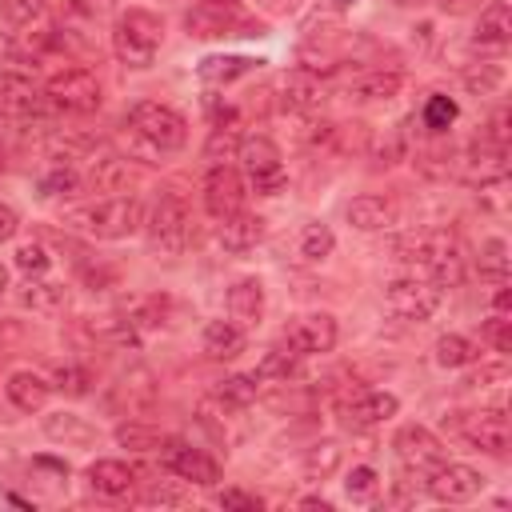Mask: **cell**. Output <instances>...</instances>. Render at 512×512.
<instances>
[{
    "label": "cell",
    "instance_id": "obj_1",
    "mask_svg": "<svg viewBox=\"0 0 512 512\" xmlns=\"http://www.w3.org/2000/svg\"><path fill=\"white\" fill-rule=\"evenodd\" d=\"M396 252L404 264L420 268L440 288H456L464 280V252H460V240L452 232H416V236L400 240Z\"/></svg>",
    "mask_w": 512,
    "mask_h": 512
},
{
    "label": "cell",
    "instance_id": "obj_2",
    "mask_svg": "<svg viewBox=\"0 0 512 512\" xmlns=\"http://www.w3.org/2000/svg\"><path fill=\"white\" fill-rule=\"evenodd\" d=\"M64 224L84 236H96V240H124L144 224V212H140L136 196H104V200L68 208Z\"/></svg>",
    "mask_w": 512,
    "mask_h": 512
},
{
    "label": "cell",
    "instance_id": "obj_3",
    "mask_svg": "<svg viewBox=\"0 0 512 512\" xmlns=\"http://www.w3.org/2000/svg\"><path fill=\"white\" fill-rule=\"evenodd\" d=\"M184 28L192 40H224V36H264L244 0H192Z\"/></svg>",
    "mask_w": 512,
    "mask_h": 512
},
{
    "label": "cell",
    "instance_id": "obj_4",
    "mask_svg": "<svg viewBox=\"0 0 512 512\" xmlns=\"http://www.w3.org/2000/svg\"><path fill=\"white\" fill-rule=\"evenodd\" d=\"M160 40H164V24L148 8H128L112 28V52L128 68H152Z\"/></svg>",
    "mask_w": 512,
    "mask_h": 512
},
{
    "label": "cell",
    "instance_id": "obj_5",
    "mask_svg": "<svg viewBox=\"0 0 512 512\" xmlns=\"http://www.w3.org/2000/svg\"><path fill=\"white\" fill-rule=\"evenodd\" d=\"M128 128H132V136H136L144 148H152V152H180V148L188 144V120H184L176 108L156 104V100L132 104Z\"/></svg>",
    "mask_w": 512,
    "mask_h": 512
},
{
    "label": "cell",
    "instance_id": "obj_6",
    "mask_svg": "<svg viewBox=\"0 0 512 512\" xmlns=\"http://www.w3.org/2000/svg\"><path fill=\"white\" fill-rule=\"evenodd\" d=\"M440 296H444V288H440L432 276L416 272V268H412L408 276H396V280L384 288L388 312H392L396 320H412V324L428 320V316L440 308Z\"/></svg>",
    "mask_w": 512,
    "mask_h": 512
},
{
    "label": "cell",
    "instance_id": "obj_7",
    "mask_svg": "<svg viewBox=\"0 0 512 512\" xmlns=\"http://www.w3.org/2000/svg\"><path fill=\"white\" fill-rule=\"evenodd\" d=\"M144 228H148L152 252H160V256H180V252L188 248V236H192V220H188L184 200H180L176 192H160Z\"/></svg>",
    "mask_w": 512,
    "mask_h": 512
},
{
    "label": "cell",
    "instance_id": "obj_8",
    "mask_svg": "<svg viewBox=\"0 0 512 512\" xmlns=\"http://www.w3.org/2000/svg\"><path fill=\"white\" fill-rule=\"evenodd\" d=\"M236 156H240V168H244L248 184H252L260 196H276V192L288 184L280 148H276L268 136H244L240 148H236Z\"/></svg>",
    "mask_w": 512,
    "mask_h": 512
},
{
    "label": "cell",
    "instance_id": "obj_9",
    "mask_svg": "<svg viewBox=\"0 0 512 512\" xmlns=\"http://www.w3.org/2000/svg\"><path fill=\"white\" fill-rule=\"evenodd\" d=\"M456 436L464 444H472L476 452H488V456H504L508 444H512V424L504 416V408H480V412H456L452 420Z\"/></svg>",
    "mask_w": 512,
    "mask_h": 512
},
{
    "label": "cell",
    "instance_id": "obj_10",
    "mask_svg": "<svg viewBox=\"0 0 512 512\" xmlns=\"http://www.w3.org/2000/svg\"><path fill=\"white\" fill-rule=\"evenodd\" d=\"M392 448H396L400 468H404L408 476H420V480H424L432 468H440V464L448 460L444 440H440L432 428H424V424H404V428L396 432Z\"/></svg>",
    "mask_w": 512,
    "mask_h": 512
},
{
    "label": "cell",
    "instance_id": "obj_11",
    "mask_svg": "<svg viewBox=\"0 0 512 512\" xmlns=\"http://www.w3.org/2000/svg\"><path fill=\"white\" fill-rule=\"evenodd\" d=\"M44 100L64 108V112H96L104 92H100V80L88 72V68H64V72H52L48 84H44Z\"/></svg>",
    "mask_w": 512,
    "mask_h": 512
},
{
    "label": "cell",
    "instance_id": "obj_12",
    "mask_svg": "<svg viewBox=\"0 0 512 512\" xmlns=\"http://www.w3.org/2000/svg\"><path fill=\"white\" fill-rule=\"evenodd\" d=\"M484 484H488L484 472H476L468 464H448V460L424 476L428 496L440 500V504H468V500H476L484 492Z\"/></svg>",
    "mask_w": 512,
    "mask_h": 512
},
{
    "label": "cell",
    "instance_id": "obj_13",
    "mask_svg": "<svg viewBox=\"0 0 512 512\" xmlns=\"http://www.w3.org/2000/svg\"><path fill=\"white\" fill-rule=\"evenodd\" d=\"M164 468L184 480V484H196V488H212L220 480V464L204 452V448H192V444H180V440H168L164 444Z\"/></svg>",
    "mask_w": 512,
    "mask_h": 512
},
{
    "label": "cell",
    "instance_id": "obj_14",
    "mask_svg": "<svg viewBox=\"0 0 512 512\" xmlns=\"http://www.w3.org/2000/svg\"><path fill=\"white\" fill-rule=\"evenodd\" d=\"M284 344L296 356H320L336 348V320L328 312H304L284 328Z\"/></svg>",
    "mask_w": 512,
    "mask_h": 512
},
{
    "label": "cell",
    "instance_id": "obj_15",
    "mask_svg": "<svg viewBox=\"0 0 512 512\" xmlns=\"http://www.w3.org/2000/svg\"><path fill=\"white\" fill-rule=\"evenodd\" d=\"M204 208L216 220H228V216H236L244 208V180H240L236 168H228V164H212L208 168V176H204Z\"/></svg>",
    "mask_w": 512,
    "mask_h": 512
},
{
    "label": "cell",
    "instance_id": "obj_16",
    "mask_svg": "<svg viewBox=\"0 0 512 512\" xmlns=\"http://www.w3.org/2000/svg\"><path fill=\"white\" fill-rule=\"evenodd\" d=\"M396 408H400V400L392 396V392H376V388H360L356 396H348L344 404H340V416H344V424L348 428H376V424H384V420H392L396 416Z\"/></svg>",
    "mask_w": 512,
    "mask_h": 512
},
{
    "label": "cell",
    "instance_id": "obj_17",
    "mask_svg": "<svg viewBox=\"0 0 512 512\" xmlns=\"http://www.w3.org/2000/svg\"><path fill=\"white\" fill-rule=\"evenodd\" d=\"M44 108V92L20 76V72H4L0 76V116L4 120H32Z\"/></svg>",
    "mask_w": 512,
    "mask_h": 512
},
{
    "label": "cell",
    "instance_id": "obj_18",
    "mask_svg": "<svg viewBox=\"0 0 512 512\" xmlns=\"http://www.w3.org/2000/svg\"><path fill=\"white\" fill-rule=\"evenodd\" d=\"M400 88H404V76H400L396 68H364V72H352V76L344 80V96L356 100V104L392 100Z\"/></svg>",
    "mask_w": 512,
    "mask_h": 512
},
{
    "label": "cell",
    "instance_id": "obj_19",
    "mask_svg": "<svg viewBox=\"0 0 512 512\" xmlns=\"http://www.w3.org/2000/svg\"><path fill=\"white\" fill-rule=\"evenodd\" d=\"M156 404V376L148 368H132L108 396V408L124 412V416H144Z\"/></svg>",
    "mask_w": 512,
    "mask_h": 512
},
{
    "label": "cell",
    "instance_id": "obj_20",
    "mask_svg": "<svg viewBox=\"0 0 512 512\" xmlns=\"http://www.w3.org/2000/svg\"><path fill=\"white\" fill-rule=\"evenodd\" d=\"M280 104H284L288 112L308 116V112H316V108L324 104V84L316 80V72L292 68V72L280 76Z\"/></svg>",
    "mask_w": 512,
    "mask_h": 512
},
{
    "label": "cell",
    "instance_id": "obj_21",
    "mask_svg": "<svg viewBox=\"0 0 512 512\" xmlns=\"http://www.w3.org/2000/svg\"><path fill=\"white\" fill-rule=\"evenodd\" d=\"M504 156H508V148H500V144H492V140L476 136V140L468 144V152H464V176H468L472 184H488V180H500V176L508 172Z\"/></svg>",
    "mask_w": 512,
    "mask_h": 512
},
{
    "label": "cell",
    "instance_id": "obj_22",
    "mask_svg": "<svg viewBox=\"0 0 512 512\" xmlns=\"http://www.w3.org/2000/svg\"><path fill=\"white\" fill-rule=\"evenodd\" d=\"M228 320H236L240 328H256L264 320V284L256 276H240L228 288Z\"/></svg>",
    "mask_w": 512,
    "mask_h": 512
},
{
    "label": "cell",
    "instance_id": "obj_23",
    "mask_svg": "<svg viewBox=\"0 0 512 512\" xmlns=\"http://www.w3.org/2000/svg\"><path fill=\"white\" fill-rule=\"evenodd\" d=\"M344 216H348V224L360 228V232H384V228L396 224V204H392L388 196L364 192V196H356V200L344 208Z\"/></svg>",
    "mask_w": 512,
    "mask_h": 512
},
{
    "label": "cell",
    "instance_id": "obj_24",
    "mask_svg": "<svg viewBox=\"0 0 512 512\" xmlns=\"http://www.w3.org/2000/svg\"><path fill=\"white\" fill-rule=\"evenodd\" d=\"M260 240H264V220H260V216H252V212L240 208L236 216L220 220V248H224V252L244 256V252H252Z\"/></svg>",
    "mask_w": 512,
    "mask_h": 512
},
{
    "label": "cell",
    "instance_id": "obj_25",
    "mask_svg": "<svg viewBox=\"0 0 512 512\" xmlns=\"http://www.w3.org/2000/svg\"><path fill=\"white\" fill-rule=\"evenodd\" d=\"M4 392H8V400H12L20 412H40V408L48 404V392H52V384H48L40 372H32V368H20V372H12V376L4 380Z\"/></svg>",
    "mask_w": 512,
    "mask_h": 512
},
{
    "label": "cell",
    "instance_id": "obj_26",
    "mask_svg": "<svg viewBox=\"0 0 512 512\" xmlns=\"http://www.w3.org/2000/svg\"><path fill=\"white\" fill-rule=\"evenodd\" d=\"M44 436L56 440V444H64V448H88V444H96V428L84 416H76V412H48L44 416Z\"/></svg>",
    "mask_w": 512,
    "mask_h": 512
},
{
    "label": "cell",
    "instance_id": "obj_27",
    "mask_svg": "<svg viewBox=\"0 0 512 512\" xmlns=\"http://www.w3.org/2000/svg\"><path fill=\"white\" fill-rule=\"evenodd\" d=\"M244 340L248 336H244V328L236 320H208L204 336H200V344H204V352L212 360H236L244 352Z\"/></svg>",
    "mask_w": 512,
    "mask_h": 512
},
{
    "label": "cell",
    "instance_id": "obj_28",
    "mask_svg": "<svg viewBox=\"0 0 512 512\" xmlns=\"http://www.w3.org/2000/svg\"><path fill=\"white\" fill-rule=\"evenodd\" d=\"M88 484L100 492V496H128L132 484H136V468L124 464V460H96L88 464Z\"/></svg>",
    "mask_w": 512,
    "mask_h": 512
},
{
    "label": "cell",
    "instance_id": "obj_29",
    "mask_svg": "<svg viewBox=\"0 0 512 512\" xmlns=\"http://www.w3.org/2000/svg\"><path fill=\"white\" fill-rule=\"evenodd\" d=\"M508 36H512L508 8H504L500 0L484 4V8H480V20H476V28H472V44H476V48H504Z\"/></svg>",
    "mask_w": 512,
    "mask_h": 512
},
{
    "label": "cell",
    "instance_id": "obj_30",
    "mask_svg": "<svg viewBox=\"0 0 512 512\" xmlns=\"http://www.w3.org/2000/svg\"><path fill=\"white\" fill-rule=\"evenodd\" d=\"M20 304L32 312H60L68 304V288L44 276H28V284L20 288Z\"/></svg>",
    "mask_w": 512,
    "mask_h": 512
},
{
    "label": "cell",
    "instance_id": "obj_31",
    "mask_svg": "<svg viewBox=\"0 0 512 512\" xmlns=\"http://www.w3.org/2000/svg\"><path fill=\"white\" fill-rule=\"evenodd\" d=\"M340 464H344V448L336 440H320L304 452L300 472H304V480H328V476H336Z\"/></svg>",
    "mask_w": 512,
    "mask_h": 512
},
{
    "label": "cell",
    "instance_id": "obj_32",
    "mask_svg": "<svg viewBox=\"0 0 512 512\" xmlns=\"http://www.w3.org/2000/svg\"><path fill=\"white\" fill-rule=\"evenodd\" d=\"M252 64H260V60H248V56H204L196 64V76L204 84H232L236 76L252 72Z\"/></svg>",
    "mask_w": 512,
    "mask_h": 512
},
{
    "label": "cell",
    "instance_id": "obj_33",
    "mask_svg": "<svg viewBox=\"0 0 512 512\" xmlns=\"http://www.w3.org/2000/svg\"><path fill=\"white\" fill-rule=\"evenodd\" d=\"M460 80H464V88H468L472 96H492V92L504 84V64H500V60H472V64L460 72Z\"/></svg>",
    "mask_w": 512,
    "mask_h": 512
},
{
    "label": "cell",
    "instance_id": "obj_34",
    "mask_svg": "<svg viewBox=\"0 0 512 512\" xmlns=\"http://www.w3.org/2000/svg\"><path fill=\"white\" fill-rule=\"evenodd\" d=\"M476 356H480V348L460 332H448L436 340V364L440 368H468V364H476Z\"/></svg>",
    "mask_w": 512,
    "mask_h": 512
},
{
    "label": "cell",
    "instance_id": "obj_35",
    "mask_svg": "<svg viewBox=\"0 0 512 512\" xmlns=\"http://www.w3.org/2000/svg\"><path fill=\"white\" fill-rule=\"evenodd\" d=\"M220 404L228 408H248L256 396H260V376L256 372H236V376H224L220 388H216Z\"/></svg>",
    "mask_w": 512,
    "mask_h": 512
},
{
    "label": "cell",
    "instance_id": "obj_36",
    "mask_svg": "<svg viewBox=\"0 0 512 512\" xmlns=\"http://www.w3.org/2000/svg\"><path fill=\"white\" fill-rule=\"evenodd\" d=\"M80 172L76 168H68V164H56V168H48L40 180H36V192L44 196V200H56V196H76L80 192Z\"/></svg>",
    "mask_w": 512,
    "mask_h": 512
},
{
    "label": "cell",
    "instance_id": "obj_37",
    "mask_svg": "<svg viewBox=\"0 0 512 512\" xmlns=\"http://www.w3.org/2000/svg\"><path fill=\"white\" fill-rule=\"evenodd\" d=\"M332 248H336V236H332V228H328V224H320V220L304 224V232H300V256H304L308 264L328 260V256H332Z\"/></svg>",
    "mask_w": 512,
    "mask_h": 512
},
{
    "label": "cell",
    "instance_id": "obj_38",
    "mask_svg": "<svg viewBox=\"0 0 512 512\" xmlns=\"http://www.w3.org/2000/svg\"><path fill=\"white\" fill-rule=\"evenodd\" d=\"M116 444H124V448H132V452H152V448H164L168 436H160L156 428H148V424H140V420H128V424L116 428Z\"/></svg>",
    "mask_w": 512,
    "mask_h": 512
},
{
    "label": "cell",
    "instance_id": "obj_39",
    "mask_svg": "<svg viewBox=\"0 0 512 512\" xmlns=\"http://www.w3.org/2000/svg\"><path fill=\"white\" fill-rule=\"evenodd\" d=\"M296 360H300V356H296L288 344H272V348L260 356L256 376H260V380H288L292 368H296Z\"/></svg>",
    "mask_w": 512,
    "mask_h": 512
},
{
    "label": "cell",
    "instance_id": "obj_40",
    "mask_svg": "<svg viewBox=\"0 0 512 512\" xmlns=\"http://www.w3.org/2000/svg\"><path fill=\"white\" fill-rule=\"evenodd\" d=\"M480 276L504 284V276H508V244L500 236H488L480 244Z\"/></svg>",
    "mask_w": 512,
    "mask_h": 512
},
{
    "label": "cell",
    "instance_id": "obj_41",
    "mask_svg": "<svg viewBox=\"0 0 512 512\" xmlns=\"http://www.w3.org/2000/svg\"><path fill=\"white\" fill-rule=\"evenodd\" d=\"M52 388H60L64 396H88V388H92V372L84 368V364H60L56 368V376H52Z\"/></svg>",
    "mask_w": 512,
    "mask_h": 512
},
{
    "label": "cell",
    "instance_id": "obj_42",
    "mask_svg": "<svg viewBox=\"0 0 512 512\" xmlns=\"http://www.w3.org/2000/svg\"><path fill=\"white\" fill-rule=\"evenodd\" d=\"M344 492H348V500H356V504H368V500L380 492V476H376V468H368V464H356V468L348 472V480H344Z\"/></svg>",
    "mask_w": 512,
    "mask_h": 512
},
{
    "label": "cell",
    "instance_id": "obj_43",
    "mask_svg": "<svg viewBox=\"0 0 512 512\" xmlns=\"http://www.w3.org/2000/svg\"><path fill=\"white\" fill-rule=\"evenodd\" d=\"M456 100L452 96H428V104H424V128L428 132H448L452 128V120H456Z\"/></svg>",
    "mask_w": 512,
    "mask_h": 512
},
{
    "label": "cell",
    "instance_id": "obj_44",
    "mask_svg": "<svg viewBox=\"0 0 512 512\" xmlns=\"http://www.w3.org/2000/svg\"><path fill=\"white\" fill-rule=\"evenodd\" d=\"M88 180H92L100 192H120V188H124V168H120V160L104 156V160H96V164H92Z\"/></svg>",
    "mask_w": 512,
    "mask_h": 512
},
{
    "label": "cell",
    "instance_id": "obj_45",
    "mask_svg": "<svg viewBox=\"0 0 512 512\" xmlns=\"http://www.w3.org/2000/svg\"><path fill=\"white\" fill-rule=\"evenodd\" d=\"M48 264H52L48 252H44V244H36V240H28V244L16 248V268H20L24 276H44Z\"/></svg>",
    "mask_w": 512,
    "mask_h": 512
},
{
    "label": "cell",
    "instance_id": "obj_46",
    "mask_svg": "<svg viewBox=\"0 0 512 512\" xmlns=\"http://www.w3.org/2000/svg\"><path fill=\"white\" fill-rule=\"evenodd\" d=\"M140 500L144 504H160V508H176V504H188V492L180 484H172V480H156Z\"/></svg>",
    "mask_w": 512,
    "mask_h": 512
},
{
    "label": "cell",
    "instance_id": "obj_47",
    "mask_svg": "<svg viewBox=\"0 0 512 512\" xmlns=\"http://www.w3.org/2000/svg\"><path fill=\"white\" fill-rule=\"evenodd\" d=\"M216 504H220L224 512H260V508H264V500H260L256 492H244V488H224V492L216 496Z\"/></svg>",
    "mask_w": 512,
    "mask_h": 512
},
{
    "label": "cell",
    "instance_id": "obj_48",
    "mask_svg": "<svg viewBox=\"0 0 512 512\" xmlns=\"http://www.w3.org/2000/svg\"><path fill=\"white\" fill-rule=\"evenodd\" d=\"M0 12L8 24H32L44 12V0H0Z\"/></svg>",
    "mask_w": 512,
    "mask_h": 512
},
{
    "label": "cell",
    "instance_id": "obj_49",
    "mask_svg": "<svg viewBox=\"0 0 512 512\" xmlns=\"http://www.w3.org/2000/svg\"><path fill=\"white\" fill-rule=\"evenodd\" d=\"M512 320L504 316V312H496L488 324H484V336H488V344L496 348V352H512V328H508Z\"/></svg>",
    "mask_w": 512,
    "mask_h": 512
},
{
    "label": "cell",
    "instance_id": "obj_50",
    "mask_svg": "<svg viewBox=\"0 0 512 512\" xmlns=\"http://www.w3.org/2000/svg\"><path fill=\"white\" fill-rule=\"evenodd\" d=\"M68 8H72L76 16H84V20H104V16L116 12V0H72Z\"/></svg>",
    "mask_w": 512,
    "mask_h": 512
},
{
    "label": "cell",
    "instance_id": "obj_51",
    "mask_svg": "<svg viewBox=\"0 0 512 512\" xmlns=\"http://www.w3.org/2000/svg\"><path fill=\"white\" fill-rule=\"evenodd\" d=\"M480 136L500 144V148H508V108H496L492 120H488V132H480Z\"/></svg>",
    "mask_w": 512,
    "mask_h": 512
},
{
    "label": "cell",
    "instance_id": "obj_52",
    "mask_svg": "<svg viewBox=\"0 0 512 512\" xmlns=\"http://www.w3.org/2000/svg\"><path fill=\"white\" fill-rule=\"evenodd\" d=\"M264 16H296L304 8V0H252Z\"/></svg>",
    "mask_w": 512,
    "mask_h": 512
},
{
    "label": "cell",
    "instance_id": "obj_53",
    "mask_svg": "<svg viewBox=\"0 0 512 512\" xmlns=\"http://www.w3.org/2000/svg\"><path fill=\"white\" fill-rule=\"evenodd\" d=\"M16 228H20V216H16V208L0 204V244H4V240H12V236H16Z\"/></svg>",
    "mask_w": 512,
    "mask_h": 512
},
{
    "label": "cell",
    "instance_id": "obj_54",
    "mask_svg": "<svg viewBox=\"0 0 512 512\" xmlns=\"http://www.w3.org/2000/svg\"><path fill=\"white\" fill-rule=\"evenodd\" d=\"M436 4H440V12H448V16H464V12L484 8L488 0H436Z\"/></svg>",
    "mask_w": 512,
    "mask_h": 512
},
{
    "label": "cell",
    "instance_id": "obj_55",
    "mask_svg": "<svg viewBox=\"0 0 512 512\" xmlns=\"http://www.w3.org/2000/svg\"><path fill=\"white\" fill-rule=\"evenodd\" d=\"M300 504H304V508H320V512H328V508H332V504H328V500H320V496H304Z\"/></svg>",
    "mask_w": 512,
    "mask_h": 512
},
{
    "label": "cell",
    "instance_id": "obj_56",
    "mask_svg": "<svg viewBox=\"0 0 512 512\" xmlns=\"http://www.w3.org/2000/svg\"><path fill=\"white\" fill-rule=\"evenodd\" d=\"M4 292H8V268L0 264V300H4Z\"/></svg>",
    "mask_w": 512,
    "mask_h": 512
},
{
    "label": "cell",
    "instance_id": "obj_57",
    "mask_svg": "<svg viewBox=\"0 0 512 512\" xmlns=\"http://www.w3.org/2000/svg\"><path fill=\"white\" fill-rule=\"evenodd\" d=\"M4 172H8V156H4V148H0V180H4Z\"/></svg>",
    "mask_w": 512,
    "mask_h": 512
},
{
    "label": "cell",
    "instance_id": "obj_58",
    "mask_svg": "<svg viewBox=\"0 0 512 512\" xmlns=\"http://www.w3.org/2000/svg\"><path fill=\"white\" fill-rule=\"evenodd\" d=\"M392 4H400V8H412V4H420V0H392Z\"/></svg>",
    "mask_w": 512,
    "mask_h": 512
}]
</instances>
